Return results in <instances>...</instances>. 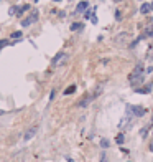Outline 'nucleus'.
<instances>
[{
    "instance_id": "nucleus-1",
    "label": "nucleus",
    "mask_w": 153,
    "mask_h": 162,
    "mask_svg": "<svg viewBox=\"0 0 153 162\" xmlns=\"http://www.w3.org/2000/svg\"><path fill=\"white\" fill-rule=\"evenodd\" d=\"M143 78H145V70H143V65L142 63H138L137 66L133 68V71L130 74H128V83L132 84V86H138V84H142L143 83Z\"/></svg>"
},
{
    "instance_id": "nucleus-2",
    "label": "nucleus",
    "mask_w": 153,
    "mask_h": 162,
    "mask_svg": "<svg viewBox=\"0 0 153 162\" xmlns=\"http://www.w3.org/2000/svg\"><path fill=\"white\" fill-rule=\"evenodd\" d=\"M127 113L128 114L135 116V117H142V116H145L146 109L143 106H135V104H127Z\"/></svg>"
},
{
    "instance_id": "nucleus-3",
    "label": "nucleus",
    "mask_w": 153,
    "mask_h": 162,
    "mask_svg": "<svg viewBox=\"0 0 153 162\" xmlns=\"http://www.w3.org/2000/svg\"><path fill=\"white\" fill-rule=\"evenodd\" d=\"M36 20H38V12H33L30 17H27V18H23V20H21V27L27 28V27H30V25H31L33 22H36Z\"/></svg>"
},
{
    "instance_id": "nucleus-4",
    "label": "nucleus",
    "mask_w": 153,
    "mask_h": 162,
    "mask_svg": "<svg viewBox=\"0 0 153 162\" xmlns=\"http://www.w3.org/2000/svg\"><path fill=\"white\" fill-rule=\"evenodd\" d=\"M36 132H38V126H31V128H30L27 132H25V136H23V141H25V142L31 141L35 136H36Z\"/></svg>"
},
{
    "instance_id": "nucleus-5",
    "label": "nucleus",
    "mask_w": 153,
    "mask_h": 162,
    "mask_svg": "<svg viewBox=\"0 0 153 162\" xmlns=\"http://www.w3.org/2000/svg\"><path fill=\"white\" fill-rule=\"evenodd\" d=\"M67 58V55L66 53H63V51H61V53H58L56 55V56H54L53 58V61H51V63H53V66H56V65H59V63H63V61L66 60Z\"/></svg>"
},
{
    "instance_id": "nucleus-6",
    "label": "nucleus",
    "mask_w": 153,
    "mask_h": 162,
    "mask_svg": "<svg viewBox=\"0 0 153 162\" xmlns=\"http://www.w3.org/2000/svg\"><path fill=\"white\" fill-rule=\"evenodd\" d=\"M87 8H89V2L81 0L79 3H78V7H76V12H78V14H82V12H86Z\"/></svg>"
},
{
    "instance_id": "nucleus-7",
    "label": "nucleus",
    "mask_w": 153,
    "mask_h": 162,
    "mask_svg": "<svg viewBox=\"0 0 153 162\" xmlns=\"http://www.w3.org/2000/svg\"><path fill=\"white\" fill-rule=\"evenodd\" d=\"M92 99H94V96H84V99H81L79 101V108H86Z\"/></svg>"
},
{
    "instance_id": "nucleus-8",
    "label": "nucleus",
    "mask_w": 153,
    "mask_h": 162,
    "mask_svg": "<svg viewBox=\"0 0 153 162\" xmlns=\"http://www.w3.org/2000/svg\"><path fill=\"white\" fill-rule=\"evenodd\" d=\"M150 91H152V84H146V86H143V88L135 89V93H142V95H148Z\"/></svg>"
},
{
    "instance_id": "nucleus-9",
    "label": "nucleus",
    "mask_w": 153,
    "mask_h": 162,
    "mask_svg": "<svg viewBox=\"0 0 153 162\" xmlns=\"http://www.w3.org/2000/svg\"><path fill=\"white\" fill-rule=\"evenodd\" d=\"M150 10H152V5H150V3H142V7H140V12H142L143 15H146L148 12H150Z\"/></svg>"
},
{
    "instance_id": "nucleus-10",
    "label": "nucleus",
    "mask_w": 153,
    "mask_h": 162,
    "mask_svg": "<svg viewBox=\"0 0 153 162\" xmlns=\"http://www.w3.org/2000/svg\"><path fill=\"white\" fill-rule=\"evenodd\" d=\"M82 28H84V25L79 23V22H74L73 25H71V30H73V32H81Z\"/></svg>"
},
{
    "instance_id": "nucleus-11",
    "label": "nucleus",
    "mask_w": 153,
    "mask_h": 162,
    "mask_svg": "<svg viewBox=\"0 0 153 162\" xmlns=\"http://www.w3.org/2000/svg\"><path fill=\"white\" fill-rule=\"evenodd\" d=\"M74 91H76V84H69V86H67L66 89H64V95H73Z\"/></svg>"
},
{
    "instance_id": "nucleus-12",
    "label": "nucleus",
    "mask_w": 153,
    "mask_h": 162,
    "mask_svg": "<svg viewBox=\"0 0 153 162\" xmlns=\"http://www.w3.org/2000/svg\"><path fill=\"white\" fill-rule=\"evenodd\" d=\"M124 141H125V136H124V134H119L117 137H115V142H117L119 146H122V144H124Z\"/></svg>"
},
{
    "instance_id": "nucleus-13",
    "label": "nucleus",
    "mask_w": 153,
    "mask_h": 162,
    "mask_svg": "<svg viewBox=\"0 0 153 162\" xmlns=\"http://www.w3.org/2000/svg\"><path fill=\"white\" fill-rule=\"evenodd\" d=\"M21 36H23V33H21V32H13V33L10 35V38H13V40H20Z\"/></svg>"
},
{
    "instance_id": "nucleus-14",
    "label": "nucleus",
    "mask_w": 153,
    "mask_h": 162,
    "mask_svg": "<svg viewBox=\"0 0 153 162\" xmlns=\"http://www.w3.org/2000/svg\"><path fill=\"white\" fill-rule=\"evenodd\" d=\"M100 146L104 149H107L109 146H110V142H109V139H100Z\"/></svg>"
},
{
    "instance_id": "nucleus-15",
    "label": "nucleus",
    "mask_w": 153,
    "mask_h": 162,
    "mask_svg": "<svg viewBox=\"0 0 153 162\" xmlns=\"http://www.w3.org/2000/svg\"><path fill=\"white\" fill-rule=\"evenodd\" d=\"M92 15H94V10H87V12H84V17H86V18H92Z\"/></svg>"
},
{
    "instance_id": "nucleus-16",
    "label": "nucleus",
    "mask_w": 153,
    "mask_h": 162,
    "mask_svg": "<svg viewBox=\"0 0 153 162\" xmlns=\"http://www.w3.org/2000/svg\"><path fill=\"white\" fill-rule=\"evenodd\" d=\"M17 10H18V7H12L8 10V15H17Z\"/></svg>"
},
{
    "instance_id": "nucleus-17",
    "label": "nucleus",
    "mask_w": 153,
    "mask_h": 162,
    "mask_svg": "<svg viewBox=\"0 0 153 162\" xmlns=\"http://www.w3.org/2000/svg\"><path fill=\"white\" fill-rule=\"evenodd\" d=\"M7 45H10V43H8V40H0V48L7 47Z\"/></svg>"
},
{
    "instance_id": "nucleus-18",
    "label": "nucleus",
    "mask_w": 153,
    "mask_h": 162,
    "mask_svg": "<svg viewBox=\"0 0 153 162\" xmlns=\"http://www.w3.org/2000/svg\"><path fill=\"white\" fill-rule=\"evenodd\" d=\"M146 132H148V129H146V128H143L142 131H140V136H142V137H145V136H146Z\"/></svg>"
},
{
    "instance_id": "nucleus-19",
    "label": "nucleus",
    "mask_w": 153,
    "mask_h": 162,
    "mask_svg": "<svg viewBox=\"0 0 153 162\" xmlns=\"http://www.w3.org/2000/svg\"><path fill=\"white\" fill-rule=\"evenodd\" d=\"M54 95H56V89H51V95H49V101L54 99Z\"/></svg>"
},
{
    "instance_id": "nucleus-20",
    "label": "nucleus",
    "mask_w": 153,
    "mask_h": 162,
    "mask_svg": "<svg viewBox=\"0 0 153 162\" xmlns=\"http://www.w3.org/2000/svg\"><path fill=\"white\" fill-rule=\"evenodd\" d=\"M91 22H92V23H97V17H96V14L92 15V18H91Z\"/></svg>"
},
{
    "instance_id": "nucleus-21",
    "label": "nucleus",
    "mask_w": 153,
    "mask_h": 162,
    "mask_svg": "<svg viewBox=\"0 0 153 162\" xmlns=\"http://www.w3.org/2000/svg\"><path fill=\"white\" fill-rule=\"evenodd\" d=\"M100 162H107V159H106V154H102V159H100Z\"/></svg>"
},
{
    "instance_id": "nucleus-22",
    "label": "nucleus",
    "mask_w": 153,
    "mask_h": 162,
    "mask_svg": "<svg viewBox=\"0 0 153 162\" xmlns=\"http://www.w3.org/2000/svg\"><path fill=\"white\" fill-rule=\"evenodd\" d=\"M150 151H152V152H153V144H150Z\"/></svg>"
},
{
    "instance_id": "nucleus-23",
    "label": "nucleus",
    "mask_w": 153,
    "mask_h": 162,
    "mask_svg": "<svg viewBox=\"0 0 153 162\" xmlns=\"http://www.w3.org/2000/svg\"><path fill=\"white\" fill-rule=\"evenodd\" d=\"M114 2H115V3H119V2H122V0H114Z\"/></svg>"
},
{
    "instance_id": "nucleus-24",
    "label": "nucleus",
    "mask_w": 153,
    "mask_h": 162,
    "mask_svg": "<svg viewBox=\"0 0 153 162\" xmlns=\"http://www.w3.org/2000/svg\"><path fill=\"white\" fill-rule=\"evenodd\" d=\"M67 162H74V161H73V159H67Z\"/></svg>"
},
{
    "instance_id": "nucleus-25",
    "label": "nucleus",
    "mask_w": 153,
    "mask_h": 162,
    "mask_svg": "<svg viewBox=\"0 0 153 162\" xmlns=\"http://www.w3.org/2000/svg\"><path fill=\"white\" fill-rule=\"evenodd\" d=\"M150 5H152V10H153V2H152V3H150Z\"/></svg>"
},
{
    "instance_id": "nucleus-26",
    "label": "nucleus",
    "mask_w": 153,
    "mask_h": 162,
    "mask_svg": "<svg viewBox=\"0 0 153 162\" xmlns=\"http://www.w3.org/2000/svg\"><path fill=\"white\" fill-rule=\"evenodd\" d=\"M54 2H61V0H54Z\"/></svg>"
}]
</instances>
